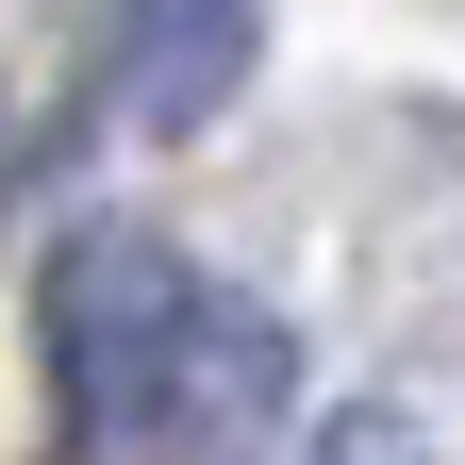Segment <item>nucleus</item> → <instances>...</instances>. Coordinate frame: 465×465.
Listing matches in <instances>:
<instances>
[{
    "mask_svg": "<svg viewBox=\"0 0 465 465\" xmlns=\"http://www.w3.org/2000/svg\"><path fill=\"white\" fill-rule=\"evenodd\" d=\"M266 50V0H116V100L134 134H216Z\"/></svg>",
    "mask_w": 465,
    "mask_h": 465,
    "instance_id": "nucleus-3",
    "label": "nucleus"
},
{
    "mask_svg": "<svg viewBox=\"0 0 465 465\" xmlns=\"http://www.w3.org/2000/svg\"><path fill=\"white\" fill-rule=\"evenodd\" d=\"M300 465H416V416H399V399H349V416H316Z\"/></svg>",
    "mask_w": 465,
    "mask_h": 465,
    "instance_id": "nucleus-4",
    "label": "nucleus"
},
{
    "mask_svg": "<svg viewBox=\"0 0 465 465\" xmlns=\"http://www.w3.org/2000/svg\"><path fill=\"white\" fill-rule=\"evenodd\" d=\"M166 332H183V266H166L150 232H67V266H50V399H67L84 449L150 432Z\"/></svg>",
    "mask_w": 465,
    "mask_h": 465,
    "instance_id": "nucleus-1",
    "label": "nucleus"
},
{
    "mask_svg": "<svg viewBox=\"0 0 465 465\" xmlns=\"http://www.w3.org/2000/svg\"><path fill=\"white\" fill-rule=\"evenodd\" d=\"M282 432V332L232 300V282H183V332H166V382H150V465H250Z\"/></svg>",
    "mask_w": 465,
    "mask_h": 465,
    "instance_id": "nucleus-2",
    "label": "nucleus"
}]
</instances>
